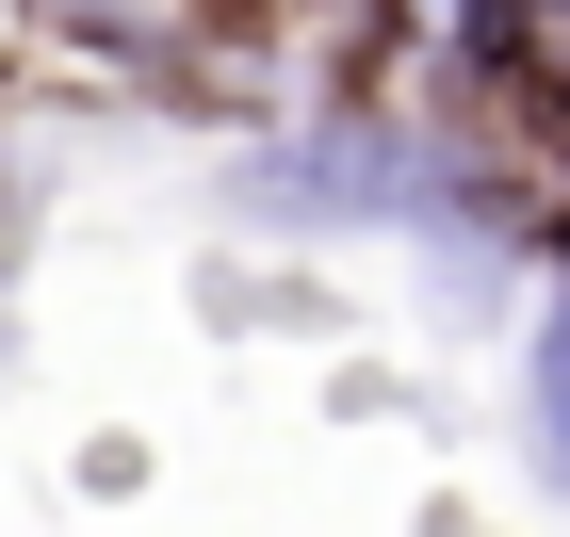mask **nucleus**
Returning a JSON list of instances; mask_svg holds the SVG:
<instances>
[{"mask_svg":"<svg viewBox=\"0 0 570 537\" xmlns=\"http://www.w3.org/2000/svg\"><path fill=\"white\" fill-rule=\"evenodd\" d=\"M538 424H554V473H570V326L538 342Z\"/></svg>","mask_w":570,"mask_h":537,"instance_id":"f257e3e1","label":"nucleus"}]
</instances>
